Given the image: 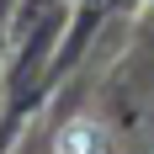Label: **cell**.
I'll return each instance as SVG.
<instances>
[{"label": "cell", "mask_w": 154, "mask_h": 154, "mask_svg": "<svg viewBox=\"0 0 154 154\" xmlns=\"http://www.w3.org/2000/svg\"><path fill=\"white\" fill-rule=\"evenodd\" d=\"M91 143H96L91 122H75V128H64V138H59V154H85Z\"/></svg>", "instance_id": "1"}]
</instances>
